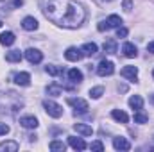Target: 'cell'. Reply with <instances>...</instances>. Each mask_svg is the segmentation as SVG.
Returning a JSON list of instances; mask_svg holds the SVG:
<instances>
[{"label": "cell", "mask_w": 154, "mask_h": 152, "mask_svg": "<svg viewBox=\"0 0 154 152\" xmlns=\"http://www.w3.org/2000/svg\"><path fill=\"white\" fill-rule=\"evenodd\" d=\"M43 13L52 23L66 29L79 27L86 18V11L82 9V5L74 0H45Z\"/></svg>", "instance_id": "cell-1"}, {"label": "cell", "mask_w": 154, "mask_h": 152, "mask_svg": "<svg viewBox=\"0 0 154 152\" xmlns=\"http://www.w3.org/2000/svg\"><path fill=\"white\" fill-rule=\"evenodd\" d=\"M20 125L25 129H36L38 127V118L36 116H22L20 118Z\"/></svg>", "instance_id": "cell-7"}, {"label": "cell", "mask_w": 154, "mask_h": 152, "mask_svg": "<svg viewBox=\"0 0 154 152\" xmlns=\"http://www.w3.org/2000/svg\"><path fill=\"white\" fill-rule=\"evenodd\" d=\"M74 129H75V132L82 134V136H91L93 134V129L88 123H74Z\"/></svg>", "instance_id": "cell-13"}, {"label": "cell", "mask_w": 154, "mask_h": 152, "mask_svg": "<svg viewBox=\"0 0 154 152\" xmlns=\"http://www.w3.org/2000/svg\"><path fill=\"white\" fill-rule=\"evenodd\" d=\"M5 61H9V63H18V61H22V52H20V50H11V52H7V54H5Z\"/></svg>", "instance_id": "cell-19"}, {"label": "cell", "mask_w": 154, "mask_h": 152, "mask_svg": "<svg viewBox=\"0 0 154 152\" xmlns=\"http://www.w3.org/2000/svg\"><path fill=\"white\" fill-rule=\"evenodd\" d=\"M147 120H149V116L145 113H142V109H138V111L134 113V122H136V123H145Z\"/></svg>", "instance_id": "cell-27"}, {"label": "cell", "mask_w": 154, "mask_h": 152, "mask_svg": "<svg viewBox=\"0 0 154 152\" xmlns=\"http://www.w3.org/2000/svg\"><path fill=\"white\" fill-rule=\"evenodd\" d=\"M152 140H154V138H152Z\"/></svg>", "instance_id": "cell-39"}, {"label": "cell", "mask_w": 154, "mask_h": 152, "mask_svg": "<svg viewBox=\"0 0 154 152\" xmlns=\"http://www.w3.org/2000/svg\"><path fill=\"white\" fill-rule=\"evenodd\" d=\"M43 108H45V111L48 113V116H52V118L63 116V108H61L59 104H56L54 100H43Z\"/></svg>", "instance_id": "cell-2"}, {"label": "cell", "mask_w": 154, "mask_h": 152, "mask_svg": "<svg viewBox=\"0 0 154 152\" xmlns=\"http://www.w3.org/2000/svg\"><path fill=\"white\" fill-rule=\"evenodd\" d=\"M65 57H66L68 61H74V63H77V61L82 57V52H81V48L70 47V48H66V52H65Z\"/></svg>", "instance_id": "cell-6"}, {"label": "cell", "mask_w": 154, "mask_h": 152, "mask_svg": "<svg viewBox=\"0 0 154 152\" xmlns=\"http://www.w3.org/2000/svg\"><path fill=\"white\" fill-rule=\"evenodd\" d=\"M22 27H23L25 31H36V29H38V20L32 18V16H25L23 22H22Z\"/></svg>", "instance_id": "cell-8"}, {"label": "cell", "mask_w": 154, "mask_h": 152, "mask_svg": "<svg viewBox=\"0 0 154 152\" xmlns=\"http://www.w3.org/2000/svg\"><path fill=\"white\" fill-rule=\"evenodd\" d=\"M122 52H124L125 57H136V56H138V50H136V47H134L133 43H124Z\"/></svg>", "instance_id": "cell-15"}, {"label": "cell", "mask_w": 154, "mask_h": 152, "mask_svg": "<svg viewBox=\"0 0 154 152\" xmlns=\"http://www.w3.org/2000/svg\"><path fill=\"white\" fill-rule=\"evenodd\" d=\"M45 72L48 74V75H61V72H63V68H59V66H56V65H47L45 66Z\"/></svg>", "instance_id": "cell-24"}, {"label": "cell", "mask_w": 154, "mask_h": 152, "mask_svg": "<svg viewBox=\"0 0 154 152\" xmlns=\"http://www.w3.org/2000/svg\"><path fill=\"white\" fill-rule=\"evenodd\" d=\"M68 79H70L72 82H81V81H82V74H81V70H77V68L68 70Z\"/></svg>", "instance_id": "cell-21"}, {"label": "cell", "mask_w": 154, "mask_h": 152, "mask_svg": "<svg viewBox=\"0 0 154 152\" xmlns=\"http://www.w3.org/2000/svg\"><path fill=\"white\" fill-rule=\"evenodd\" d=\"M14 82H16L18 86H29V84H31V75H29L27 72H20V74L14 75Z\"/></svg>", "instance_id": "cell-12"}, {"label": "cell", "mask_w": 154, "mask_h": 152, "mask_svg": "<svg viewBox=\"0 0 154 152\" xmlns=\"http://www.w3.org/2000/svg\"><path fill=\"white\" fill-rule=\"evenodd\" d=\"M147 50H149L151 54H154V41H151V43L147 45Z\"/></svg>", "instance_id": "cell-35"}, {"label": "cell", "mask_w": 154, "mask_h": 152, "mask_svg": "<svg viewBox=\"0 0 154 152\" xmlns=\"http://www.w3.org/2000/svg\"><path fill=\"white\" fill-rule=\"evenodd\" d=\"M127 36V29L125 27H116V38H125Z\"/></svg>", "instance_id": "cell-30"}, {"label": "cell", "mask_w": 154, "mask_h": 152, "mask_svg": "<svg viewBox=\"0 0 154 152\" xmlns=\"http://www.w3.org/2000/svg\"><path fill=\"white\" fill-rule=\"evenodd\" d=\"M106 22H108L109 29H111V27H120V25H122V18H120L118 14H111V16H109Z\"/></svg>", "instance_id": "cell-25"}, {"label": "cell", "mask_w": 154, "mask_h": 152, "mask_svg": "<svg viewBox=\"0 0 154 152\" xmlns=\"http://www.w3.org/2000/svg\"><path fill=\"white\" fill-rule=\"evenodd\" d=\"M47 93H48V95H52V97H59V95L63 93V88H61V86H57V84H50V86L47 88Z\"/></svg>", "instance_id": "cell-23"}, {"label": "cell", "mask_w": 154, "mask_h": 152, "mask_svg": "<svg viewBox=\"0 0 154 152\" xmlns=\"http://www.w3.org/2000/svg\"><path fill=\"white\" fill-rule=\"evenodd\" d=\"M81 52H82V56L91 57V56L97 54V45H95V43H84V45L81 47Z\"/></svg>", "instance_id": "cell-14"}, {"label": "cell", "mask_w": 154, "mask_h": 152, "mask_svg": "<svg viewBox=\"0 0 154 152\" xmlns=\"http://www.w3.org/2000/svg\"><path fill=\"white\" fill-rule=\"evenodd\" d=\"M50 150H59V152H63L66 147H65V143L63 141H59V140H54V141H50Z\"/></svg>", "instance_id": "cell-26"}, {"label": "cell", "mask_w": 154, "mask_h": 152, "mask_svg": "<svg viewBox=\"0 0 154 152\" xmlns=\"http://www.w3.org/2000/svg\"><path fill=\"white\" fill-rule=\"evenodd\" d=\"M9 132V125H5V123H0V136H5Z\"/></svg>", "instance_id": "cell-31"}, {"label": "cell", "mask_w": 154, "mask_h": 152, "mask_svg": "<svg viewBox=\"0 0 154 152\" xmlns=\"http://www.w3.org/2000/svg\"><path fill=\"white\" fill-rule=\"evenodd\" d=\"M14 34L11 32V31H7V32H4V34H0V43L2 45H5V47H9V45H13L14 43Z\"/></svg>", "instance_id": "cell-18"}, {"label": "cell", "mask_w": 154, "mask_h": 152, "mask_svg": "<svg viewBox=\"0 0 154 152\" xmlns=\"http://www.w3.org/2000/svg\"><path fill=\"white\" fill-rule=\"evenodd\" d=\"M122 77H125V79H129V81H136V77H138V68H136V66H125V68H122Z\"/></svg>", "instance_id": "cell-11"}, {"label": "cell", "mask_w": 154, "mask_h": 152, "mask_svg": "<svg viewBox=\"0 0 154 152\" xmlns=\"http://www.w3.org/2000/svg\"><path fill=\"white\" fill-rule=\"evenodd\" d=\"M25 57H27V61L32 63V65H38V63L43 61V54H41L39 50H36V48H27V50H25Z\"/></svg>", "instance_id": "cell-5"}, {"label": "cell", "mask_w": 154, "mask_h": 152, "mask_svg": "<svg viewBox=\"0 0 154 152\" xmlns=\"http://www.w3.org/2000/svg\"><path fill=\"white\" fill-rule=\"evenodd\" d=\"M104 52H106V54H115L116 52L115 39H106V41H104Z\"/></svg>", "instance_id": "cell-22"}, {"label": "cell", "mask_w": 154, "mask_h": 152, "mask_svg": "<svg viewBox=\"0 0 154 152\" xmlns=\"http://www.w3.org/2000/svg\"><path fill=\"white\" fill-rule=\"evenodd\" d=\"M90 149H91V150L102 152V150H104V145H102V141H93V143L90 145Z\"/></svg>", "instance_id": "cell-29"}, {"label": "cell", "mask_w": 154, "mask_h": 152, "mask_svg": "<svg viewBox=\"0 0 154 152\" xmlns=\"http://www.w3.org/2000/svg\"><path fill=\"white\" fill-rule=\"evenodd\" d=\"M0 27H2V20H0Z\"/></svg>", "instance_id": "cell-37"}, {"label": "cell", "mask_w": 154, "mask_h": 152, "mask_svg": "<svg viewBox=\"0 0 154 152\" xmlns=\"http://www.w3.org/2000/svg\"><path fill=\"white\" fill-rule=\"evenodd\" d=\"M113 147H115L116 150H129V149H131V143H129L125 138L118 136V138L113 140Z\"/></svg>", "instance_id": "cell-9"}, {"label": "cell", "mask_w": 154, "mask_h": 152, "mask_svg": "<svg viewBox=\"0 0 154 152\" xmlns=\"http://www.w3.org/2000/svg\"><path fill=\"white\" fill-rule=\"evenodd\" d=\"M102 93H104V88H102V86H97V88H91V90H90L91 99H100Z\"/></svg>", "instance_id": "cell-28"}, {"label": "cell", "mask_w": 154, "mask_h": 152, "mask_svg": "<svg viewBox=\"0 0 154 152\" xmlns=\"http://www.w3.org/2000/svg\"><path fill=\"white\" fill-rule=\"evenodd\" d=\"M111 116L115 118L116 122H122V123H127V122H129L127 113H125V111H122V109H113V111H111Z\"/></svg>", "instance_id": "cell-16"}, {"label": "cell", "mask_w": 154, "mask_h": 152, "mask_svg": "<svg viewBox=\"0 0 154 152\" xmlns=\"http://www.w3.org/2000/svg\"><path fill=\"white\" fill-rule=\"evenodd\" d=\"M20 149V145L16 141H4L0 143V150H5V152H16Z\"/></svg>", "instance_id": "cell-20"}, {"label": "cell", "mask_w": 154, "mask_h": 152, "mask_svg": "<svg viewBox=\"0 0 154 152\" xmlns=\"http://www.w3.org/2000/svg\"><path fill=\"white\" fill-rule=\"evenodd\" d=\"M97 29H99V31H100V32H104V31H108V29H109V25H108V22H100V23H99V27H97Z\"/></svg>", "instance_id": "cell-32"}, {"label": "cell", "mask_w": 154, "mask_h": 152, "mask_svg": "<svg viewBox=\"0 0 154 152\" xmlns=\"http://www.w3.org/2000/svg\"><path fill=\"white\" fill-rule=\"evenodd\" d=\"M22 4H23V0H11V5L13 7H20Z\"/></svg>", "instance_id": "cell-34"}, {"label": "cell", "mask_w": 154, "mask_h": 152, "mask_svg": "<svg viewBox=\"0 0 154 152\" xmlns=\"http://www.w3.org/2000/svg\"><path fill=\"white\" fill-rule=\"evenodd\" d=\"M129 106H131L133 109H136V111H138V109H142V108H143V99H142L140 95H133V97L129 99Z\"/></svg>", "instance_id": "cell-17"}, {"label": "cell", "mask_w": 154, "mask_h": 152, "mask_svg": "<svg viewBox=\"0 0 154 152\" xmlns=\"http://www.w3.org/2000/svg\"><path fill=\"white\" fill-rule=\"evenodd\" d=\"M122 5H124V9L129 13V11H131V5H133V2H131V0H124V4H122Z\"/></svg>", "instance_id": "cell-33"}, {"label": "cell", "mask_w": 154, "mask_h": 152, "mask_svg": "<svg viewBox=\"0 0 154 152\" xmlns=\"http://www.w3.org/2000/svg\"><path fill=\"white\" fill-rule=\"evenodd\" d=\"M151 102H152V104H154V93H152V95H151Z\"/></svg>", "instance_id": "cell-36"}, {"label": "cell", "mask_w": 154, "mask_h": 152, "mask_svg": "<svg viewBox=\"0 0 154 152\" xmlns=\"http://www.w3.org/2000/svg\"><path fill=\"white\" fill-rule=\"evenodd\" d=\"M68 104L75 109V113H88V102L82 99H68Z\"/></svg>", "instance_id": "cell-4"}, {"label": "cell", "mask_w": 154, "mask_h": 152, "mask_svg": "<svg viewBox=\"0 0 154 152\" xmlns=\"http://www.w3.org/2000/svg\"><path fill=\"white\" fill-rule=\"evenodd\" d=\"M152 77H154V72H152Z\"/></svg>", "instance_id": "cell-38"}, {"label": "cell", "mask_w": 154, "mask_h": 152, "mask_svg": "<svg viewBox=\"0 0 154 152\" xmlns=\"http://www.w3.org/2000/svg\"><path fill=\"white\" fill-rule=\"evenodd\" d=\"M68 143H70V147H72V149H75V150H84V149H86V143H84V140H82V138L68 136Z\"/></svg>", "instance_id": "cell-10"}, {"label": "cell", "mask_w": 154, "mask_h": 152, "mask_svg": "<svg viewBox=\"0 0 154 152\" xmlns=\"http://www.w3.org/2000/svg\"><path fill=\"white\" fill-rule=\"evenodd\" d=\"M113 72H115V65H113L111 61H108V59L100 61V63H99V66H97V74H99L100 77L111 75Z\"/></svg>", "instance_id": "cell-3"}]
</instances>
